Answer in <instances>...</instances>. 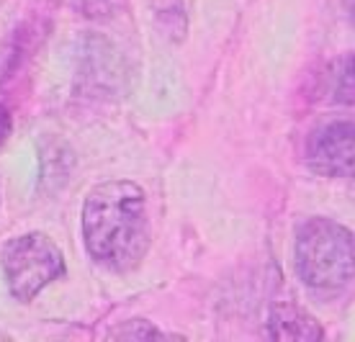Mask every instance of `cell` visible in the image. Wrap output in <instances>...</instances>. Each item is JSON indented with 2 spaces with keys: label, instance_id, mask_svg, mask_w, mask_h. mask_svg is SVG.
<instances>
[{
  "label": "cell",
  "instance_id": "obj_1",
  "mask_svg": "<svg viewBox=\"0 0 355 342\" xmlns=\"http://www.w3.org/2000/svg\"><path fill=\"white\" fill-rule=\"evenodd\" d=\"M83 242L88 255L111 273H129L150 250V216L144 191L132 180L98 183L83 203Z\"/></svg>",
  "mask_w": 355,
  "mask_h": 342
},
{
  "label": "cell",
  "instance_id": "obj_2",
  "mask_svg": "<svg viewBox=\"0 0 355 342\" xmlns=\"http://www.w3.org/2000/svg\"><path fill=\"white\" fill-rule=\"evenodd\" d=\"M296 273L314 291L335 293L355 278V237L332 219L304 221L296 232Z\"/></svg>",
  "mask_w": 355,
  "mask_h": 342
},
{
  "label": "cell",
  "instance_id": "obj_3",
  "mask_svg": "<svg viewBox=\"0 0 355 342\" xmlns=\"http://www.w3.org/2000/svg\"><path fill=\"white\" fill-rule=\"evenodd\" d=\"M3 275L10 296L16 301H31L52 281L64 275V255L54 239L42 232L10 237L0 253Z\"/></svg>",
  "mask_w": 355,
  "mask_h": 342
},
{
  "label": "cell",
  "instance_id": "obj_4",
  "mask_svg": "<svg viewBox=\"0 0 355 342\" xmlns=\"http://www.w3.org/2000/svg\"><path fill=\"white\" fill-rule=\"evenodd\" d=\"M306 162L327 178H355V121H332L309 137Z\"/></svg>",
  "mask_w": 355,
  "mask_h": 342
},
{
  "label": "cell",
  "instance_id": "obj_5",
  "mask_svg": "<svg viewBox=\"0 0 355 342\" xmlns=\"http://www.w3.org/2000/svg\"><path fill=\"white\" fill-rule=\"evenodd\" d=\"M268 334L278 337V340H320L322 330L317 322L299 311L296 307H275L270 311V322H268Z\"/></svg>",
  "mask_w": 355,
  "mask_h": 342
},
{
  "label": "cell",
  "instance_id": "obj_6",
  "mask_svg": "<svg viewBox=\"0 0 355 342\" xmlns=\"http://www.w3.org/2000/svg\"><path fill=\"white\" fill-rule=\"evenodd\" d=\"M152 10V18L162 34L180 42L188 34V21H191V8L193 0H147Z\"/></svg>",
  "mask_w": 355,
  "mask_h": 342
},
{
  "label": "cell",
  "instance_id": "obj_7",
  "mask_svg": "<svg viewBox=\"0 0 355 342\" xmlns=\"http://www.w3.org/2000/svg\"><path fill=\"white\" fill-rule=\"evenodd\" d=\"M324 93L329 103L355 105V54H343L324 75Z\"/></svg>",
  "mask_w": 355,
  "mask_h": 342
},
{
  "label": "cell",
  "instance_id": "obj_8",
  "mask_svg": "<svg viewBox=\"0 0 355 342\" xmlns=\"http://www.w3.org/2000/svg\"><path fill=\"white\" fill-rule=\"evenodd\" d=\"M142 325H144V322H142ZM114 334H121V337H162L160 330H155V327H150V325L139 327V330H129V327H121V330H119V332H114Z\"/></svg>",
  "mask_w": 355,
  "mask_h": 342
},
{
  "label": "cell",
  "instance_id": "obj_9",
  "mask_svg": "<svg viewBox=\"0 0 355 342\" xmlns=\"http://www.w3.org/2000/svg\"><path fill=\"white\" fill-rule=\"evenodd\" d=\"M345 8H347V16H350V21L355 24V0H345Z\"/></svg>",
  "mask_w": 355,
  "mask_h": 342
},
{
  "label": "cell",
  "instance_id": "obj_10",
  "mask_svg": "<svg viewBox=\"0 0 355 342\" xmlns=\"http://www.w3.org/2000/svg\"><path fill=\"white\" fill-rule=\"evenodd\" d=\"M0 198H3V188H0Z\"/></svg>",
  "mask_w": 355,
  "mask_h": 342
},
{
  "label": "cell",
  "instance_id": "obj_11",
  "mask_svg": "<svg viewBox=\"0 0 355 342\" xmlns=\"http://www.w3.org/2000/svg\"><path fill=\"white\" fill-rule=\"evenodd\" d=\"M88 3H90V0H88Z\"/></svg>",
  "mask_w": 355,
  "mask_h": 342
}]
</instances>
